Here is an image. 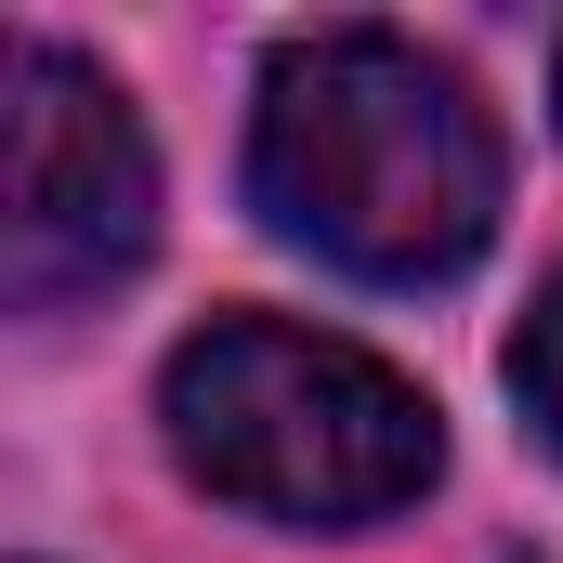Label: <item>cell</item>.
Instances as JSON below:
<instances>
[{
	"instance_id": "1",
	"label": "cell",
	"mask_w": 563,
	"mask_h": 563,
	"mask_svg": "<svg viewBox=\"0 0 563 563\" xmlns=\"http://www.w3.org/2000/svg\"><path fill=\"white\" fill-rule=\"evenodd\" d=\"M250 197L314 263L367 288H432L498 236V132L445 53L394 26H314L263 66Z\"/></svg>"
},
{
	"instance_id": "2",
	"label": "cell",
	"mask_w": 563,
	"mask_h": 563,
	"mask_svg": "<svg viewBox=\"0 0 563 563\" xmlns=\"http://www.w3.org/2000/svg\"><path fill=\"white\" fill-rule=\"evenodd\" d=\"M157 420L210 498L276 511V525H380L445 472L420 380H394L380 354L288 328V314H210L170 354Z\"/></svg>"
},
{
	"instance_id": "3",
	"label": "cell",
	"mask_w": 563,
	"mask_h": 563,
	"mask_svg": "<svg viewBox=\"0 0 563 563\" xmlns=\"http://www.w3.org/2000/svg\"><path fill=\"white\" fill-rule=\"evenodd\" d=\"M157 236V157L119 79H92L66 40H13L0 66V288L26 314H66L132 276Z\"/></svg>"
},
{
	"instance_id": "4",
	"label": "cell",
	"mask_w": 563,
	"mask_h": 563,
	"mask_svg": "<svg viewBox=\"0 0 563 563\" xmlns=\"http://www.w3.org/2000/svg\"><path fill=\"white\" fill-rule=\"evenodd\" d=\"M511 394H525V420L563 445V276L538 288V314H525V341H511Z\"/></svg>"
},
{
	"instance_id": "5",
	"label": "cell",
	"mask_w": 563,
	"mask_h": 563,
	"mask_svg": "<svg viewBox=\"0 0 563 563\" xmlns=\"http://www.w3.org/2000/svg\"><path fill=\"white\" fill-rule=\"evenodd\" d=\"M551 106H563V66H551Z\"/></svg>"
}]
</instances>
